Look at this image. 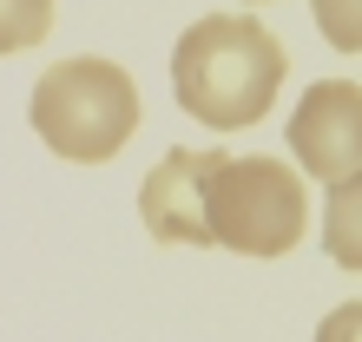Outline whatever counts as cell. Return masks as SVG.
<instances>
[{
    "label": "cell",
    "instance_id": "9c48e42d",
    "mask_svg": "<svg viewBox=\"0 0 362 342\" xmlns=\"http://www.w3.org/2000/svg\"><path fill=\"white\" fill-rule=\"evenodd\" d=\"M316 342H362V303H336L316 323Z\"/></svg>",
    "mask_w": 362,
    "mask_h": 342
},
{
    "label": "cell",
    "instance_id": "7a4b0ae2",
    "mask_svg": "<svg viewBox=\"0 0 362 342\" xmlns=\"http://www.w3.org/2000/svg\"><path fill=\"white\" fill-rule=\"evenodd\" d=\"M27 119L40 145L66 165H105L125 152V138L139 132V86L125 66L112 59H59L33 79V99H27Z\"/></svg>",
    "mask_w": 362,
    "mask_h": 342
},
{
    "label": "cell",
    "instance_id": "52a82bcc",
    "mask_svg": "<svg viewBox=\"0 0 362 342\" xmlns=\"http://www.w3.org/2000/svg\"><path fill=\"white\" fill-rule=\"evenodd\" d=\"M53 0H0V59L7 53H27L53 33Z\"/></svg>",
    "mask_w": 362,
    "mask_h": 342
},
{
    "label": "cell",
    "instance_id": "5b68a950",
    "mask_svg": "<svg viewBox=\"0 0 362 342\" xmlns=\"http://www.w3.org/2000/svg\"><path fill=\"white\" fill-rule=\"evenodd\" d=\"M218 158H224L218 145L211 152L178 145L139 178V218L158 244H204V184L218 171Z\"/></svg>",
    "mask_w": 362,
    "mask_h": 342
},
{
    "label": "cell",
    "instance_id": "277c9868",
    "mask_svg": "<svg viewBox=\"0 0 362 342\" xmlns=\"http://www.w3.org/2000/svg\"><path fill=\"white\" fill-rule=\"evenodd\" d=\"M290 152L316 184H336L362 171V86L356 79H316L290 112Z\"/></svg>",
    "mask_w": 362,
    "mask_h": 342
},
{
    "label": "cell",
    "instance_id": "ba28073f",
    "mask_svg": "<svg viewBox=\"0 0 362 342\" xmlns=\"http://www.w3.org/2000/svg\"><path fill=\"white\" fill-rule=\"evenodd\" d=\"M316 33L336 53H362V0H316Z\"/></svg>",
    "mask_w": 362,
    "mask_h": 342
},
{
    "label": "cell",
    "instance_id": "8992f818",
    "mask_svg": "<svg viewBox=\"0 0 362 342\" xmlns=\"http://www.w3.org/2000/svg\"><path fill=\"white\" fill-rule=\"evenodd\" d=\"M323 250H329V264L362 276V171L329 184V198H323Z\"/></svg>",
    "mask_w": 362,
    "mask_h": 342
},
{
    "label": "cell",
    "instance_id": "3957f363",
    "mask_svg": "<svg viewBox=\"0 0 362 342\" xmlns=\"http://www.w3.org/2000/svg\"><path fill=\"white\" fill-rule=\"evenodd\" d=\"M310 230V191L284 158L224 152L204 184V250L224 244L238 256H284Z\"/></svg>",
    "mask_w": 362,
    "mask_h": 342
},
{
    "label": "cell",
    "instance_id": "6da1fadb",
    "mask_svg": "<svg viewBox=\"0 0 362 342\" xmlns=\"http://www.w3.org/2000/svg\"><path fill=\"white\" fill-rule=\"evenodd\" d=\"M284 73H290L284 40L250 13H204L172 47V93L211 132L257 125L284 93Z\"/></svg>",
    "mask_w": 362,
    "mask_h": 342
}]
</instances>
